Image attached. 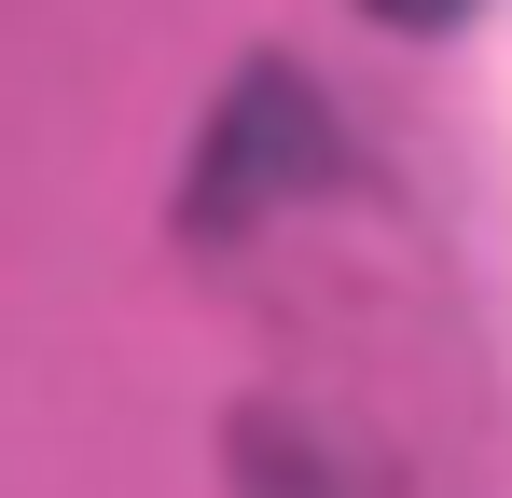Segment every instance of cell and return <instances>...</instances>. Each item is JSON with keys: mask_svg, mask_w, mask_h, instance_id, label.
Instances as JSON below:
<instances>
[{"mask_svg": "<svg viewBox=\"0 0 512 498\" xmlns=\"http://www.w3.org/2000/svg\"><path fill=\"white\" fill-rule=\"evenodd\" d=\"M388 28H443V14H471V0H374Z\"/></svg>", "mask_w": 512, "mask_h": 498, "instance_id": "1", "label": "cell"}]
</instances>
